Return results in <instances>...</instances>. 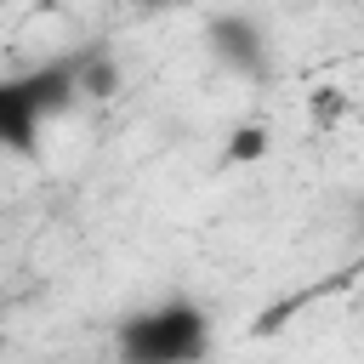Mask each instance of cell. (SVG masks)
<instances>
[{
	"label": "cell",
	"instance_id": "cell-4",
	"mask_svg": "<svg viewBox=\"0 0 364 364\" xmlns=\"http://www.w3.org/2000/svg\"><path fill=\"white\" fill-rule=\"evenodd\" d=\"M40 125H46L40 108L17 91V80H6V85H0V136H6V148L28 159V154L40 148Z\"/></svg>",
	"mask_w": 364,
	"mask_h": 364
},
{
	"label": "cell",
	"instance_id": "cell-1",
	"mask_svg": "<svg viewBox=\"0 0 364 364\" xmlns=\"http://www.w3.org/2000/svg\"><path fill=\"white\" fill-rule=\"evenodd\" d=\"M119 353L131 364H188V358H205L210 353V318L199 301L176 296V301H159L148 313H131L119 318Z\"/></svg>",
	"mask_w": 364,
	"mask_h": 364
},
{
	"label": "cell",
	"instance_id": "cell-3",
	"mask_svg": "<svg viewBox=\"0 0 364 364\" xmlns=\"http://www.w3.org/2000/svg\"><path fill=\"white\" fill-rule=\"evenodd\" d=\"M11 80L40 108V119H57V114H68L80 102V57H51V63H40L28 74H11Z\"/></svg>",
	"mask_w": 364,
	"mask_h": 364
},
{
	"label": "cell",
	"instance_id": "cell-8",
	"mask_svg": "<svg viewBox=\"0 0 364 364\" xmlns=\"http://www.w3.org/2000/svg\"><path fill=\"white\" fill-rule=\"evenodd\" d=\"M142 6H154V11H159V6H171V0H142Z\"/></svg>",
	"mask_w": 364,
	"mask_h": 364
},
{
	"label": "cell",
	"instance_id": "cell-7",
	"mask_svg": "<svg viewBox=\"0 0 364 364\" xmlns=\"http://www.w3.org/2000/svg\"><path fill=\"white\" fill-rule=\"evenodd\" d=\"M307 114H313L318 125H336V119L347 114V91H341V85H318L313 102H307Z\"/></svg>",
	"mask_w": 364,
	"mask_h": 364
},
{
	"label": "cell",
	"instance_id": "cell-6",
	"mask_svg": "<svg viewBox=\"0 0 364 364\" xmlns=\"http://www.w3.org/2000/svg\"><path fill=\"white\" fill-rule=\"evenodd\" d=\"M267 148H273V136H267V125H256V119H250V125H239V131L228 136V148H222V159H228V165H256V159H262Z\"/></svg>",
	"mask_w": 364,
	"mask_h": 364
},
{
	"label": "cell",
	"instance_id": "cell-2",
	"mask_svg": "<svg viewBox=\"0 0 364 364\" xmlns=\"http://www.w3.org/2000/svg\"><path fill=\"white\" fill-rule=\"evenodd\" d=\"M205 40H210V57L228 63L233 74H250V80L267 74V40H262V28H256L245 11H222V17H210Z\"/></svg>",
	"mask_w": 364,
	"mask_h": 364
},
{
	"label": "cell",
	"instance_id": "cell-5",
	"mask_svg": "<svg viewBox=\"0 0 364 364\" xmlns=\"http://www.w3.org/2000/svg\"><path fill=\"white\" fill-rule=\"evenodd\" d=\"M74 57H80V97L108 102V97L119 91V63H114V51H108V46H85V51H74Z\"/></svg>",
	"mask_w": 364,
	"mask_h": 364
},
{
	"label": "cell",
	"instance_id": "cell-9",
	"mask_svg": "<svg viewBox=\"0 0 364 364\" xmlns=\"http://www.w3.org/2000/svg\"><path fill=\"white\" fill-rule=\"evenodd\" d=\"M358 222H364V205H358Z\"/></svg>",
	"mask_w": 364,
	"mask_h": 364
}]
</instances>
